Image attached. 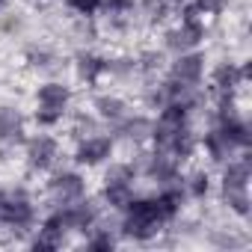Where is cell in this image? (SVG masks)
<instances>
[{"instance_id": "cell-1", "label": "cell", "mask_w": 252, "mask_h": 252, "mask_svg": "<svg viewBox=\"0 0 252 252\" xmlns=\"http://www.w3.org/2000/svg\"><path fill=\"white\" fill-rule=\"evenodd\" d=\"M160 225V217H158V208L155 202H128V220H125V231L131 237H149L155 234Z\"/></svg>"}, {"instance_id": "cell-2", "label": "cell", "mask_w": 252, "mask_h": 252, "mask_svg": "<svg viewBox=\"0 0 252 252\" xmlns=\"http://www.w3.org/2000/svg\"><path fill=\"white\" fill-rule=\"evenodd\" d=\"M0 220L21 228L33 220V208L27 205V199L21 196H6V193H0Z\"/></svg>"}, {"instance_id": "cell-3", "label": "cell", "mask_w": 252, "mask_h": 252, "mask_svg": "<svg viewBox=\"0 0 252 252\" xmlns=\"http://www.w3.org/2000/svg\"><path fill=\"white\" fill-rule=\"evenodd\" d=\"M110 149H113V143L107 137H92L77 149V160L80 163H98V160H104L110 155Z\"/></svg>"}, {"instance_id": "cell-4", "label": "cell", "mask_w": 252, "mask_h": 252, "mask_svg": "<svg viewBox=\"0 0 252 252\" xmlns=\"http://www.w3.org/2000/svg\"><path fill=\"white\" fill-rule=\"evenodd\" d=\"M199 74H202V57H196V54L181 57L172 68V80H178V83H196Z\"/></svg>"}, {"instance_id": "cell-5", "label": "cell", "mask_w": 252, "mask_h": 252, "mask_svg": "<svg viewBox=\"0 0 252 252\" xmlns=\"http://www.w3.org/2000/svg\"><path fill=\"white\" fill-rule=\"evenodd\" d=\"M65 101H68V89L60 86V83H48V86L39 89V104H42L45 110H60V113H63Z\"/></svg>"}, {"instance_id": "cell-6", "label": "cell", "mask_w": 252, "mask_h": 252, "mask_svg": "<svg viewBox=\"0 0 252 252\" xmlns=\"http://www.w3.org/2000/svg\"><path fill=\"white\" fill-rule=\"evenodd\" d=\"M202 24L199 21H184V27L181 30H175V33H169V45L172 48H190V45H196L199 39H202Z\"/></svg>"}, {"instance_id": "cell-7", "label": "cell", "mask_w": 252, "mask_h": 252, "mask_svg": "<svg viewBox=\"0 0 252 252\" xmlns=\"http://www.w3.org/2000/svg\"><path fill=\"white\" fill-rule=\"evenodd\" d=\"M51 190H54L60 199H77V196L83 193V181H80L77 175L65 172V175H57V178L51 181Z\"/></svg>"}, {"instance_id": "cell-8", "label": "cell", "mask_w": 252, "mask_h": 252, "mask_svg": "<svg viewBox=\"0 0 252 252\" xmlns=\"http://www.w3.org/2000/svg\"><path fill=\"white\" fill-rule=\"evenodd\" d=\"M60 217H63V225H65V228H86V225L95 220V211H92L89 205H74V208L60 211Z\"/></svg>"}, {"instance_id": "cell-9", "label": "cell", "mask_w": 252, "mask_h": 252, "mask_svg": "<svg viewBox=\"0 0 252 252\" xmlns=\"http://www.w3.org/2000/svg\"><path fill=\"white\" fill-rule=\"evenodd\" d=\"M54 155H57V143H54V140L39 137V140L30 143V163H33V166H48Z\"/></svg>"}, {"instance_id": "cell-10", "label": "cell", "mask_w": 252, "mask_h": 252, "mask_svg": "<svg viewBox=\"0 0 252 252\" xmlns=\"http://www.w3.org/2000/svg\"><path fill=\"white\" fill-rule=\"evenodd\" d=\"M104 196H107V202L113 208H128V202H131V184L128 181H107Z\"/></svg>"}, {"instance_id": "cell-11", "label": "cell", "mask_w": 252, "mask_h": 252, "mask_svg": "<svg viewBox=\"0 0 252 252\" xmlns=\"http://www.w3.org/2000/svg\"><path fill=\"white\" fill-rule=\"evenodd\" d=\"M152 202H155L158 217H160V222H163V220L175 217V211H178V205H181V193H178V190H166V193H160V196L152 199Z\"/></svg>"}, {"instance_id": "cell-12", "label": "cell", "mask_w": 252, "mask_h": 252, "mask_svg": "<svg viewBox=\"0 0 252 252\" xmlns=\"http://www.w3.org/2000/svg\"><path fill=\"white\" fill-rule=\"evenodd\" d=\"M246 178H249V163H246V160H243V163H231V166L225 169L222 187H225V190H246Z\"/></svg>"}, {"instance_id": "cell-13", "label": "cell", "mask_w": 252, "mask_h": 252, "mask_svg": "<svg viewBox=\"0 0 252 252\" xmlns=\"http://www.w3.org/2000/svg\"><path fill=\"white\" fill-rule=\"evenodd\" d=\"M240 77H243V71H237L231 63H228V65H220L217 74H214V80H217L220 89H234V86L240 83Z\"/></svg>"}, {"instance_id": "cell-14", "label": "cell", "mask_w": 252, "mask_h": 252, "mask_svg": "<svg viewBox=\"0 0 252 252\" xmlns=\"http://www.w3.org/2000/svg\"><path fill=\"white\" fill-rule=\"evenodd\" d=\"M0 134L3 137H18L21 134V122L12 110H0Z\"/></svg>"}, {"instance_id": "cell-15", "label": "cell", "mask_w": 252, "mask_h": 252, "mask_svg": "<svg viewBox=\"0 0 252 252\" xmlns=\"http://www.w3.org/2000/svg\"><path fill=\"white\" fill-rule=\"evenodd\" d=\"M77 68H80V74H83V77L95 80V77L107 68V63H104V60H98V57H80V65H77Z\"/></svg>"}, {"instance_id": "cell-16", "label": "cell", "mask_w": 252, "mask_h": 252, "mask_svg": "<svg viewBox=\"0 0 252 252\" xmlns=\"http://www.w3.org/2000/svg\"><path fill=\"white\" fill-rule=\"evenodd\" d=\"M205 146L211 149V155H214V158H225V155H228V149H231V143H228L220 131L208 134V137H205Z\"/></svg>"}, {"instance_id": "cell-17", "label": "cell", "mask_w": 252, "mask_h": 252, "mask_svg": "<svg viewBox=\"0 0 252 252\" xmlns=\"http://www.w3.org/2000/svg\"><path fill=\"white\" fill-rule=\"evenodd\" d=\"M225 199H228V205L237 211V214H246L249 208H246V190H225Z\"/></svg>"}, {"instance_id": "cell-18", "label": "cell", "mask_w": 252, "mask_h": 252, "mask_svg": "<svg viewBox=\"0 0 252 252\" xmlns=\"http://www.w3.org/2000/svg\"><path fill=\"white\" fill-rule=\"evenodd\" d=\"M98 110H101V116L116 119L122 113V101H116V98H98Z\"/></svg>"}, {"instance_id": "cell-19", "label": "cell", "mask_w": 252, "mask_h": 252, "mask_svg": "<svg viewBox=\"0 0 252 252\" xmlns=\"http://www.w3.org/2000/svg\"><path fill=\"white\" fill-rule=\"evenodd\" d=\"M68 6L80 15H92L98 6H101V0H68Z\"/></svg>"}, {"instance_id": "cell-20", "label": "cell", "mask_w": 252, "mask_h": 252, "mask_svg": "<svg viewBox=\"0 0 252 252\" xmlns=\"http://www.w3.org/2000/svg\"><path fill=\"white\" fill-rule=\"evenodd\" d=\"M146 12L152 18H163L166 15V0H146Z\"/></svg>"}, {"instance_id": "cell-21", "label": "cell", "mask_w": 252, "mask_h": 252, "mask_svg": "<svg viewBox=\"0 0 252 252\" xmlns=\"http://www.w3.org/2000/svg\"><path fill=\"white\" fill-rule=\"evenodd\" d=\"M146 128H149V122L137 119V122H131V125H125V137H143L140 131H146Z\"/></svg>"}, {"instance_id": "cell-22", "label": "cell", "mask_w": 252, "mask_h": 252, "mask_svg": "<svg viewBox=\"0 0 252 252\" xmlns=\"http://www.w3.org/2000/svg\"><path fill=\"white\" fill-rule=\"evenodd\" d=\"M101 6L110 9V12H122V9L131 6V0H101Z\"/></svg>"}, {"instance_id": "cell-23", "label": "cell", "mask_w": 252, "mask_h": 252, "mask_svg": "<svg viewBox=\"0 0 252 252\" xmlns=\"http://www.w3.org/2000/svg\"><path fill=\"white\" fill-rule=\"evenodd\" d=\"M57 119H60V110H45V107H42V113H39V122H42V125H54Z\"/></svg>"}, {"instance_id": "cell-24", "label": "cell", "mask_w": 252, "mask_h": 252, "mask_svg": "<svg viewBox=\"0 0 252 252\" xmlns=\"http://www.w3.org/2000/svg\"><path fill=\"white\" fill-rule=\"evenodd\" d=\"M205 190H208V175H196V178H193V193L202 196Z\"/></svg>"}, {"instance_id": "cell-25", "label": "cell", "mask_w": 252, "mask_h": 252, "mask_svg": "<svg viewBox=\"0 0 252 252\" xmlns=\"http://www.w3.org/2000/svg\"><path fill=\"white\" fill-rule=\"evenodd\" d=\"M89 246H92V249H107V246H113V240H110V237H98V240H92Z\"/></svg>"}]
</instances>
